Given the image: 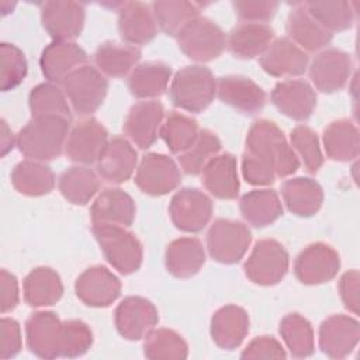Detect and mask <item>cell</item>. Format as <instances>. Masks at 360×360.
Segmentation results:
<instances>
[{"label":"cell","mask_w":360,"mask_h":360,"mask_svg":"<svg viewBox=\"0 0 360 360\" xmlns=\"http://www.w3.org/2000/svg\"><path fill=\"white\" fill-rule=\"evenodd\" d=\"M287 31L292 38V42L308 52L326 46L332 39V34L311 17L304 3L295 4L291 10L287 21Z\"/></svg>","instance_id":"cell-29"},{"label":"cell","mask_w":360,"mask_h":360,"mask_svg":"<svg viewBox=\"0 0 360 360\" xmlns=\"http://www.w3.org/2000/svg\"><path fill=\"white\" fill-rule=\"evenodd\" d=\"M21 350V329L17 321L1 318L0 321V357H14Z\"/></svg>","instance_id":"cell-52"},{"label":"cell","mask_w":360,"mask_h":360,"mask_svg":"<svg viewBox=\"0 0 360 360\" xmlns=\"http://www.w3.org/2000/svg\"><path fill=\"white\" fill-rule=\"evenodd\" d=\"M252 240L246 225L232 219H217L207 233V248L211 257L224 264L239 262Z\"/></svg>","instance_id":"cell-7"},{"label":"cell","mask_w":360,"mask_h":360,"mask_svg":"<svg viewBox=\"0 0 360 360\" xmlns=\"http://www.w3.org/2000/svg\"><path fill=\"white\" fill-rule=\"evenodd\" d=\"M285 350L273 336H259L243 349L242 359H284Z\"/></svg>","instance_id":"cell-51"},{"label":"cell","mask_w":360,"mask_h":360,"mask_svg":"<svg viewBox=\"0 0 360 360\" xmlns=\"http://www.w3.org/2000/svg\"><path fill=\"white\" fill-rule=\"evenodd\" d=\"M90 215L93 224H114L131 226L135 218V202L120 188H105L94 200Z\"/></svg>","instance_id":"cell-26"},{"label":"cell","mask_w":360,"mask_h":360,"mask_svg":"<svg viewBox=\"0 0 360 360\" xmlns=\"http://www.w3.org/2000/svg\"><path fill=\"white\" fill-rule=\"evenodd\" d=\"M181 176L173 159L160 153L142 158L135 174L136 186L149 195H163L180 184Z\"/></svg>","instance_id":"cell-11"},{"label":"cell","mask_w":360,"mask_h":360,"mask_svg":"<svg viewBox=\"0 0 360 360\" xmlns=\"http://www.w3.org/2000/svg\"><path fill=\"white\" fill-rule=\"evenodd\" d=\"M11 183L14 188L24 195H44L55 186L53 172L41 162L22 160L11 172Z\"/></svg>","instance_id":"cell-37"},{"label":"cell","mask_w":360,"mask_h":360,"mask_svg":"<svg viewBox=\"0 0 360 360\" xmlns=\"http://www.w3.org/2000/svg\"><path fill=\"white\" fill-rule=\"evenodd\" d=\"M273 30L264 22H242L228 37L229 51L240 58L250 59L260 56L271 44Z\"/></svg>","instance_id":"cell-30"},{"label":"cell","mask_w":360,"mask_h":360,"mask_svg":"<svg viewBox=\"0 0 360 360\" xmlns=\"http://www.w3.org/2000/svg\"><path fill=\"white\" fill-rule=\"evenodd\" d=\"M159 322L155 305L142 297H127L115 309V326L118 333L128 340H138Z\"/></svg>","instance_id":"cell-13"},{"label":"cell","mask_w":360,"mask_h":360,"mask_svg":"<svg viewBox=\"0 0 360 360\" xmlns=\"http://www.w3.org/2000/svg\"><path fill=\"white\" fill-rule=\"evenodd\" d=\"M14 143V138H13V132L10 131L7 122L4 120H1V156H4Z\"/></svg>","instance_id":"cell-55"},{"label":"cell","mask_w":360,"mask_h":360,"mask_svg":"<svg viewBox=\"0 0 360 360\" xmlns=\"http://www.w3.org/2000/svg\"><path fill=\"white\" fill-rule=\"evenodd\" d=\"M298 166V158L280 128L267 120L255 121L248 132L246 150L242 156L245 180L250 184L266 186L276 177L292 174Z\"/></svg>","instance_id":"cell-1"},{"label":"cell","mask_w":360,"mask_h":360,"mask_svg":"<svg viewBox=\"0 0 360 360\" xmlns=\"http://www.w3.org/2000/svg\"><path fill=\"white\" fill-rule=\"evenodd\" d=\"M359 338V322L347 315H332L319 328V347L332 359L346 357L356 347Z\"/></svg>","instance_id":"cell-17"},{"label":"cell","mask_w":360,"mask_h":360,"mask_svg":"<svg viewBox=\"0 0 360 360\" xmlns=\"http://www.w3.org/2000/svg\"><path fill=\"white\" fill-rule=\"evenodd\" d=\"M290 139L291 145L302 158L305 169L311 173H315L323 163L316 134L308 127L298 125L291 131Z\"/></svg>","instance_id":"cell-49"},{"label":"cell","mask_w":360,"mask_h":360,"mask_svg":"<svg viewBox=\"0 0 360 360\" xmlns=\"http://www.w3.org/2000/svg\"><path fill=\"white\" fill-rule=\"evenodd\" d=\"M152 11L160 30L170 35H177L180 30L198 15V8L188 1H155Z\"/></svg>","instance_id":"cell-45"},{"label":"cell","mask_w":360,"mask_h":360,"mask_svg":"<svg viewBox=\"0 0 360 360\" xmlns=\"http://www.w3.org/2000/svg\"><path fill=\"white\" fill-rule=\"evenodd\" d=\"M217 93L221 101L245 114L260 111L266 94L253 80L243 76H224L217 83Z\"/></svg>","instance_id":"cell-24"},{"label":"cell","mask_w":360,"mask_h":360,"mask_svg":"<svg viewBox=\"0 0 360 360\" xmlns=\"http://www.w3.org/2000/svg\"><path fill=\"white\" fill-rule=\"evenodd\" d=\"M311 17L326 31H342L352 25L353 11L346 1H311L304 3Z\"/></svg>","instance_id":"cell-46"},{"label":"cell","mask_w":360,"mask_h":360,"mask_svg":"<svg viewBox=\"0 0 360 360\" xmlns=\"http://www.w3.org/2000/svg\"><path fill=\"white\" fill-rule=\"evenodd\" d=\"M41 18L44 28L55 41H70L82 32L84 7L76 1H45Z\"/></svg>","instance_id":"cell-16"},{"label":"cell","mask_w":360,"mask_h":360,"mask_svg":"<svg viewBox=\"0 0 360 360\" xmlns=\"http://www.w3.org/2000/svg\"><path fill=\"white\" fill-rule=\"evenodd\" d=\"M243 218L253 226L273 224L281 214L283 205L274 190H253L246 193L239 202Z\"/></svg>","instance_id":"cell-36"},{"label":"cell","mask_w":360,"mask_h":360,"mask_svg":"<svg viewBox=\"0 0 360 360\" xmlns=\"http://www.w3.org/2000/svg\"><path fill=\"white\" fill-rule=\"evenodd\" d=\"M307 53L288 38H277L260 55L263 70L276 77H292L305 72Z\"/></svg>","instance_id":"cell-19"},{"label":"cell","mask_w":360,"mask_h":360,"mask_svg":"<svg viewBox=\"0 0 360 360\" xmlns=\"http://www.w3.org/2000/svg\"><path fill=\"white\" fill-rule=\"evenodd\" d=\"M205 188L222 200H232L239 193L236 159L231 153L215 155L202 169Z\"/></svg>","instance_id":"cell-28"},{"label":"cell","mask_w":360,"mask_h":360,"mask_svg":"<svg viewBox=\"0 0 360 360\" xmlns=\"http://www.w3.org/2000/svg\"><path fill=\"white\" fill-rule=\"evenodd\" d=\"M143 353L148 359L181 360L188 354V347L184 339L170 329H150L145 335Z\"/></svg>","instance_id":"cell-40"},{"label":"cell","mask_w":360,"mask_h":360,"mask_svg":"<svg viewBox=\"0 0 360 360\" xmlns=\"http://www.w3.org/2000/svg\"><path fill=\"white\" fill-rule=\"evenodd\" d=\"M200 129L195 120L180 112H172L162 124L159 134L173 153L184 152L197 138Z\"/></svg>","instance_id":"cell-44"},{"label":"cell","mask_w":360,"mask_h":360,"mask_svg":"<svg viewBox=\"0 0 360 360\" xmlns=\"http://www.w3.org/2000/svg\"><path fill=\"white\" fill-rule=\"evenodd\" d=\"M139 58V48L129 44L104 42L94 52L97 69L111 77H124L132 72Z\"/></svg>","instance_id":"cell-33"},{"label":"cell","mask_w":360,"mask_h":360,"mask_svg":"<svg viewBox=\"0 0 360 360\" xmlns=\"http://www.w3.org/2000/svg\"><path fill=\"white\" fill-rule=\"evenodd\" d=\"M281 195L287 208L300 217L314 215L322 205L321 186L308 177H297L283 183Z\"/></svg>","instance_id":"cell-32"},{"label":"cell","mask_w":360,"mask_h":360,"mask_svg":"<svg viewBox=\"0 0 360 360\" xmlns=\"http://www.w3.org/2000/svg\"><path fill=\"white\" fill-rule=\"evenodd\" d=\"M278 4L274 1H235L233 8L245 22H262L270 20Z\"/></svg>","instance_id":"cell-50"},{"label":"cell","mask_w":360,"mask_h":360,"mask_svg":"<svg viewBox=\"0 0 360 360\" xmlns=\"http://www.w3.org/2000/svg\"><path fill=\"white\" fill-rule=\"evenodd\" d=\"M107 143V129L97 120L84 118L70 129L65 143V153L72 162L90 165L97 162Z\"/></svg>","instance_id":"cell-9"},{"label":"cell","mask_w":360,"mask_h":360,"mask_svg":"<svg viewBox=\"0 0 360 360\" xmlns=\"http://www.w3.org/2000/svg\"><path fill=\"white\" fill-rule=\"evenodd\" d=\"M118 30L124 41L129 45L149 42L158 31L153 11L148 4L139 1L122 3L118 14Z\"/></svg>","instance_id":"cell-25"},{"label":"cell","mask_w":360,"mask_h":360,"mask_svg":"<svg viewBox=\"0 0 360 360\" xmlns=\"http://www.w3.org/2000/svg\"><path fill=\"white\" fill-rule=\"evenodd\" d=\"M288 270V253L274 239L259 240L245 263L246 277L259 285L277 284Z\"/></svg>","instance_id":"cell-8"},{"label":"cell","mask_w":360,"mask_h":360,"mask_svg":"<svg viewBox=\"0 0 360 360\" xmlns=\"http://www.w3.org/2000/svg\"><path fill=\"white\" fill-rule=\"evenodd\" d=\"M86 52L72 41H53L41 55L39 65L44 76L49 82L62 83V80L75 69L84 65Z\"/></svg>","instance_id":"cell-23"},{"label":"cell","mask_w":360,"mask_h":360,"mask_svg":"<svg viewBox=\"0 0 360 360\" xmlns=\"http://www.w3.org/2000/svg\"><path fill=\"white\" fill-rule=\"evenodd\" d=\"M350 70L352 60L349 55L336 48H330L315 56L309 68V77L318 90L332 93L345 86Z\"/></svg>","instance_id":"cell-20"},{"label":"cell","mask_w":360,"mask_h":360,"mask_svg":"<svg viewBox=\"0 0 360 360\" xmlns=\"http://www.w3.org/2000/svg\"><path fill=\"white\" fill-rule=\"evenodd\" d=\"M93 343V333L90 328L77 319L65 321L62 326L60 357H79L84 354Z\"/></svg>","instance_id":"cell-48"},{"label":"cell","mask_w":360,"mask_h":360,"mask_svg":"<svg viewBox=\"0 0 360 360\" xmlns=\"http://www.w3.org/2000/svg\"><path fill=\"white\" fill-rule=\"evenodd\" d=\"M75 291L77 298L86 305L108 307L118 298L121 283L107 267L93 266L77 277Z\"/></svg>","instance_id":"cell-15"},{"label":"cell","mask_w":360,"mask_h":360,"mask_svg":"<svg viewBox=\"0 0 360 360\" xmlns=\"http://www.w3.org/2000/svg\"><path fill=\"white\" fill-rule=\"evenodd\" d=\"M339 290L345 307L353 314L359 312V271L352 270L342 276Z\"/></svg>","instance_id":"cell-53"},{"label":"cell","mask_w":360,"mask_h":360,"mask_svg":"<svg viewBox=\"0 0 360 360\" xmlns=\"http://www.w3.org/2000/svg\"><path fill=\"white\" fill-rule=\"evenodd\" d=\"M136 158V150L128 139L114 136L97 159V173L105 181L122 183L132 176L138 162Z\"/></svg>","instance_id":"cell-22"},{"label":"cell","mask_w":360,"mask_h":360,"mask_svg":"<svg viewBox=\"0 0 360 360\" xmlns=\"http://www.w3.org/2000/svg\"><path fill=\"white\" fill-rule=\"evenodd\" d=\"M221 141L208 129L198 132L195 141L179 155L181 169L188 174H198L204 166L219 152Z\"/></svg>","instance_id":"cell-43"},{"label":"cell","mask_w":360,"mask_h":360,"mask_svg":"<svg viewBox=\"0 0 360 360\" xmlns=\"http://www.w3.org/2000/svg\"><path fill=\"white\" fill-rule=\"evenodd\" d=\"M217 93V82L208 68L186 66L180 69L170 84L172 103L188 112H201L212 101Z\"/></svg>","instance_id":"cell-3"},{"label":"cell","mask_w":360,"mask_h":360,"mask_svg":"<svg viewBox=\"0 0 360 360\" xmlns=\"http://www.w3.org/2000/svg\"><path fill=\"white\" fill-rule=\"evenodd\" d=\"M162 118L163 105L159 101H139L131 107L125 118L124 134L141 149H148L158 138Z\"/></svg>","instance_id":"cell-18"},{"label":"cell","mask_w":360,"mask_h":360,"mask_svg":"<svg viewBox=\"0 0 360 360\" xmlns=\"http://www.w3.org/2000/svg\"><path fill=\"white\" fill-rule=\"evenodd\" d=\"M326 155L333 160L347 162L359 155V132L349 120L332 122L323 132Z\"/></svg>","instance_id":"cell-38"},{"label":"cell","mask_w":360,"mask_h":360,"mask_svg":"<svg viewBox=\"0 0 360 360\" xmlns=\"http://www.w3.org/2000/svg\"><path fill=\"white\" fill-rule=\"evenodd\" d=\"M0 86L3 91L17 87L27 75V60L22 51L13 45L3 42L0 45Z\"/></svg>","instance_id":"cell-47"},{"label":"cell","mask_w":360,"mask_h":360,"mask_svg":"<svg viewBox=\"0 0 360 360\" xmlns=\"http://www.w3.org/2000/svg\"><path fill=\"white\" fill-rule=\"evenodd\" d=\"M249 332V316L238 305L219 308L211 319L212 340L225 350L236 349Z\"/></svg>","instance_id":"cell-27"},{"label":"cell","mask_w":360,"mask_h":360,"mask_svg":"<svg viewBox=\"0 0 360 360\" xmlns=\"http://www.w3.org/2000/svg\"><path fill=\"white\" fill-rule=\"evenodd\" d=\"M70 120L65 117H32L18 132L17 146L30 160L44 162L58 158L65 149Z\"/></svg>","instance_id":"cell-2"},{"label":"cell","mask_w":360,"mask_h":360,"mask_svg":"<svg viewBox=\"0 0 360 360\" xmlns=\"http://www.w3.org/2000/svg\"><path fill=\"white\" fill-rule=\"evenodd\" d=\"M100 180L97 174L83 166H73L65 170L59 177V190L72 204L84 205L98 191Z\"/></svg>","instance_id":"cell-39"},{"label":"cell","mask_w":360,"mask_h":360,"mask_svg":"<svg viewBox=\"0 0 360 360\" xmlns=\"http://www.w3.org/2000/svg\"><path fill=\"white\" fill-rule=\"evenodd\" d=\"M180 49L198 62H207L219 56L226 45L224 31L205 17H195L176 35Z\"/></svg>","instance_id":"cell-6"},{"label":"cell","mask_w":360,"mask_h":360,"mask_svg":"<svg viewBox=\"0 0 360 360\" xmlns=\"http://www.w3.org/2000/svg\"><path fill=\"white\" fill-rule=\"evenodd\" d=\"M32 117H65L70 120V108L65 93L52 83H41L30 93Z\"/></svg>","instance_id":"cell-42"},{"label":"cell","mask_w":360,"mask_h":360,"mask_svg":"<svg viewBox=\"0 0 360 360\" xmlns=\"http://www.w3.org/2000/svg\"><path fill=\"white\" fill-rule=\"evenodd\" d=\"M62 326L63 322L53 312L32 314L25 322L28 349L42 359L60 357Z\"/></svg>","instance_id":"cell-14"},{"label":"cell","mask_w":360,"mask_h":360,"mask_svg":"<svg viewBox=\"0 0 360 360\" xmlns=\"http://www.w3.org/2000/svg\"><path fill=\"white\" fill-rule=\"evenodd\" d=\"M62 87L75 112L86 117L103 104L108 82L97 68L82 65L62 80Z\"/></svg>","instance_id":"cell-5"},{"label":"cell","mask_w":360,"mask_h":360,"mask_svg":"<svg viewBox=\"0 0 360 360\" xmlns=\"http://www.w3.org/2000/svg\"><path fill=\"white\" fill-rule=\"evenodd\" d=\"M271 101L284 115L304 121L315 110L316 94L304 80H284L274 86Z\"/></svg>","instance_id":"cell-21"},{"label":"cell","mask_w":360,"mask_h":360,"mask_svg":"<svg viewBox=\"0 0 360 360\" xmlns=\"http://www.w3.org/2000/svg\"><path fill=\"white\" fill-rule=\"evenodd\" d=\"M62 292L60 277L49 267H37L24 280V298L31 307L53 305Z\"/></svg>","instance_id":"cell-34"},{"label":"cell","mask_w":360,"mask_h":360,"mask_svg":"<svg viewBox=\"0 0 360 360\" xmlns=\"http://www.w3.org/2000/svg\"><path fill=\"white\" fill-rule=\"evenodd\" d=\"M204 262V248L197 238L176 239L166 249V269L174 277L187 278L194 276Z\"/></svg>","instance_id":"cell-31"},{"label":"cell","mask_w":360,"mask_h":360,"mask_svg":"<svg viewBox=\"0 0 360 360\" xmlns=\"http://www.w3.org/2000/svg\"><path fill=\"white\" fill-rule=\"evenodd\" d=\"M0 285H1V312L6 314L14 309L18 304V281L15 276L7 270L0 271Z\"/></svg>","instance_id":"cell-54"},{"label":"cell","mask_w":360,"mask_h":360,"mask_svg":"<svg viewBox=\"0 0 360 360\" xmlns=\"http://www.w3.org/2000/svg\"><path fill=\"white\" fill-rule=\"evenodd\" d=\"M280 335L294 357H308L314 353V330L300 314H288L280 322Z\"/></svg>","instance_id":"cell-41"},{"label":"cell","mask_w":360,"mask_h":360,"mask_svg":"<svg viewBox=\"0 0 360 360\" xmlns=\"http://www.w3.org/2000/svg\"><path fill=\"white\" fill-rule=\"evenodd\" d=\"M173 224L184 232H198L210 221L212 202L197 188H181L177 191L169 207Z\"/></svg>","instance_id":"cell-12"},{"label":"cell","mask_w":360,"mask_h":360,"mask_svg":"<svg viewBox=\"0 0 360 360\" xmlns=\"http://www.w3.org/2000/svg\"><path fill=\"white\" fill-rule=\"evenodd\" d=\"M172 69L162 62H146L131 72L128 77V87L132 96L138 98H153L165 93Z\"/></svg>","instance_id":"cell-35"},{"label":"cell","mask_w":360,"mask_h":360,"mask_svg":"<svg viewBox=\"0 0 360 360\" xmlns=\"http://www.w3.org/2000/svg\"><path fill=\"white\" fill-rule=\"evenodd\" d=\"M105 259L121 274L136 271L142 263V245L138 238L114 224H93L91 228Z\"/></svg>","instance_id":"cell-4"},{"label":"cell","mask_w":360,"mask_h":360,"mask_svg":"<svg viewBox=\"0 0 360 360\" xmlns=\"http://www.w3.org/2000/svg\"><path fill=\"white\" fill-rule=\"evenodd\" d=\"M340 267L339 255L325 243L307 246L295 259L294 273L302 284L314 285L332 280Z\"/></svg>","instance_id":"cell-10"}]
</instances>
